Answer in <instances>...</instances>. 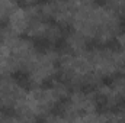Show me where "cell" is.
I'll use <instances>...</instances> for the list:
<instances>
[{"label":"cell","instance_id":"7402d4cb","mask_svg":"<svg viewBox=\"0 0 125 123\" xmlns=\"http://www.w3.org/2000/svg\"><path fill=\"white\" fill-rule=\"evenodd\" d=\"M94 4H96V6H105L106 1H94Z\"/></svg>","mask_w":125,"mask_h":123},{"label":"cell","instance_id":"7a4b0ae2","mask_svg":"<svg viewBox=\"0 0 125 123\" xmlns=\"http://www.w3.org/2000/svg\"><path fill=\"white\" fill-rule=\"evenodd\" d=\"M32 41V46L35 49V52L38 54H47L51 48V41L50 38L44 36V35H36L31 39Z\"/></svg>","mask_w":125,"mask_h":123},{"label":"cell","instance_id":"8992f818","mask_svg":"<svg viewBox=\"0 0 125 123\" xmlns=\"http://www.w3.org/2000/svg\"><path fill=\"white\" fill-rule=\"evenodd\" d=\"M84 49L86 51H100V49H105V45L102 41H99L97 38H90L84 42Z\"/></svg>","mask_w":125,"mask_h":123},{"label":"cell","instance_id":"8fae6325","mask_svg":"<svg viewBox=\"0 0 125 123\" xmlns=\"http://www.w3.org/2000/svg\"><path fill=\"white\" fill-rule=\"evenodd\" d=\"M79 90H80V93H83V94H90V93L96 91V90H97V87H96V84H93V83L84 81V83H82V84H80Z\"/></svg>","mask_w":125,"mask_h":123},{"label":"cell","instance_id":"4fadbf2b","mask_svg":"<svg viewBox=\"0 0 125 123\" xmlns=\"http://www.w3.org/2000/svg\"><path fill=\"white\" fill-rule=\"evenodd\" d=\"M54 78H55V83H60V84H68V77L65 75V72L64 71H57L55 74H54Z\"/></svg>","mask_w":125,"mask_h":123},{"label":"cell","instance_id":"277c9868","mask_svg":"<svg viewBox=\"0 0 125 123\" xmlns=\"http://www.w3.org/2000/svg\"><path fill=\"white\" fill-rule=\"evenodd\" d=\"M52 49L57 52V54H65V52H70V44L67 41V38H62L58 36L57 39H54L52 42Z\"/></svg>","mask_w":125,"mask_h":123},{"label":"cell","instance_id":"e0dca14e","mask_svg":"<svg viewBox=\"0 0 125 123\" xmlns=\"http://www.w3.org/2000/svg\"><path fill=\"white\" fill-rule=\"evenodd\" d=\"M9 26V18H0V32Z\"/></svg>","mask_w":125,"mask_h":123},{"label":"cell","instance_id":"ba28073f","mask_svg":"<svg viewBox=\"0 0 125 123\" xmlns=\"http://www.w3.org/2000/svg\"><path fill=\"white\" fill-rule=\"evenodd\" d=\"M0 114L6 119H13V117H18V110L12 104H3L0 107Z\"/></svg>","mask_w":125,"mask_h":123},{"label":"cell","instance_id":"9c48e42d","mask_svg":"<svg viewBox=\"0 0 125 123\" xmlns=\"http://www.w3.org/2000/svg\"><path fill=\"white\" fill-rule=\"evenodd\" d=\"M58 31H60L62 38H68L74 33V26L68 22H60L58 23Z\"/></svg>","mask_w":125,"mask_h":123},{"label":"cell","instance_id":"ac0fdd59","mask_svg":"<svg viewBox=\"0 0 125 123\" xmlns=\"http://www.w3.org/2000/svg\"><path fill=\"white\" fill-rule=\"evenodd\" d=\"M33 123H48V120H47V117H45V116H42V114H38V116H35Z\"/></svg>","mask_w":125,"mask_h":123},{"label":"cell","instance_id":"44dd1931","mask_svg":"<svg viewBox=\"0 0 125 123\" xmlns=\"http://www.w3.org/2000/svg\"><path fill=\"white\" fill-rule=\"evenodd\" d=\"M18 6H21V7H25V6H29V3H25V1H18Z\"/></svg>","mask_w":125,"mask_h":123},{"label":"cell","instance_id":"52a82bcc","mask_svg":"<svg viewBox=\"0 0 125 123\" xmlns=\"http://www.w3.org/2000/svg\"><path fill=\"white\" fill-rule=\"evenodd\" d=\"M65 112H67V107L62 106L61 103H58V101H55L50 107V114L54 116V117H64L65 116Z\"/></svg>","mask_w":125,"mask_h":123},{"label":"cell","instance_id":"5b68a950","mask_svg":"<svg viewBox=\"0 0 125 123\" xmlns=\"http://www.w3.org/2000/svg\"><path fill=\"white\" fill-rule=\"evenodd\" d=\"M103 45H105V49H108L111 52H121L122 51V44L116 36H111L106 42H103Z\"/></svg>","mask_w":125,"mask_h":123},{"label":"cell","instance_id":"2e32d148","mask_svg":"<svg viewBox=\"0 0 125 123\" xmlns=\"http://www.w3.org/2000/svg\"><path fill=\"white\" fill-rule=\"evenodd\" d=\"M57 101H58V103H61L62 106L68 107V106H70V103H71V98H70V96H61Z\"/></svg>","mask_w":125,"mask_h":123},{"label":"cell","instance_id":"9a60e30c","mask_svg":"<svg viewBox=\"0 0 125 123\" xmlns=\"http://www.w3.org/2000/svg\"><path fill=\"white\" fill-rule=\"evenodd\" d=\"M118 28H119V32L125 35V13H122L119 16V22H118Z\"/></svg>","mask_w":125,"mask_h":123},{"label":"cell","instance_id":"3957f363","mask_svg":"<svg viewBox=\"0 0 125 123\" xmlns=\"http://www.w3.org/2000/svg\"><path fill=\"white\" fill-rule=\"evenodd\" d=\"M94 112L100 116L109 113V98L106 94L97 93L94 96Z\"/></svg>","mask_w":125,"mask_h":123},{"label":"cell","instance_id":"7c38bea8","mask_svg":"<svg viewBox=\"0 0 125 123\" xmlns=\"http://www.w3.org/2000/svg\"><path fill=\"white\" fill-rule=\"evenodd\" d=\"M115 83H116V78L114 77V74H106L100 78V84L105 87H114Z\"/></svg>","mask_w":125,"mask_h":123},{"label":"cell","instance_id":"603a6c76","mask_svg":"<svg viewBox=\"0 0 125 123\" xmlns=\"http://www.w3.org/2000/svg\"><path fill=\"white\" fill-rule=\"evenodd\" d=\"M1 42H3V38H1V35H0V44H1Z\"/></svg>","mask_w":125,"mask_h":123},{"label":"cell","instance_id":"30bf717a","mask_svg":"<svg viewBox=\"0 0 125 123\" xmlns=\"http://www.w3.org/2000/svg\"><path fill=\"white\" fill-rule=\"evenodd\" d=\"M55 78H54V75H50V77H45L42 81H41V84H39V87L42 88V90H52L54 87H55Z\"/></svg>","mask_w":125,"mask_h":123},{"label":"cell","instance_id":"cb8c5ba5","mask_svg":"<svg viewBox=\"0 0 125 123\" xmlns=\"http://www.w3.org/2000/svg\"><path fill=\"white\" fill-rule=\"evenodd\" d=\"M106 123H112V122H106Z\"/></svg>","mask_w":125,"mask_h":123},{"label":"cell","instance_id":"d6986e66","mask_svg":"<svg viewBox=\"0 0 125 123\" xmlns=\"http://www.w3.org/2000/svg\"><path fill=\"white\" fill-rule=\"evenodd\" d=\"M116 104H118V106H119V107H121V109L124 110V109H125V94L122 96V97H119V98H118Z\"/></svg>","mask_w":125,"mask_h":123},{"label":"cell","instance_id":"ffe728a7","mask_svg":"<svg viewBox=\"0 0 125 123\" xmlns=\"http://www.w3.org/2000/svg\"><path fill=\"white\" fill-rule=\"evenodd\" d=\"M21 38H22V39H32L31 36H29V33H26V32L21 33Z\"/></svg>","mask_w":125,"mask_h":123},{"label":"cell","instance_id":"5bb4252c","mask_svg":"<svg viewBox=\"0 0 125 123\" xmlns=\"http://www.w3.org/2000/svg\"><path fill=\"white\" fill-rule=\"evenodd\" d=\"M42 22L45 23V25H48V26H58V20H57V18L55 16H52V15H45L44 18H42Z\"/></svg>","mask_w":125,"mask_h":123},{"label":"cell","instance_id":"6da1fadb","mask_svg":"<svg viewBox=\"0 0 125 123\" xmlns=\"http://www.w3.org/2000/svg\"><path fill=\"white\" fill-rule=\"evenodd\" d=\"M10 78H12V81H15L22 90H25V91H32V88H33V81H32V78H31V74H29L26 70L19 68V70L12 71V72H10Z\"/></svg>","mask_w":125,"mask_h":123}]
</instances>
